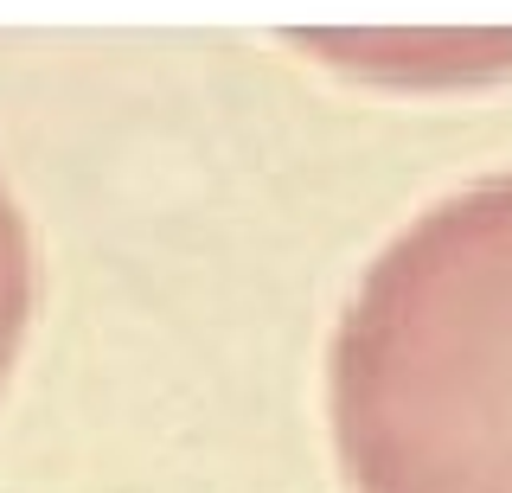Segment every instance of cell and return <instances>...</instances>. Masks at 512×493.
Instances as JSON below:
<instances>
[{
    "instance_id": "1",
    "label": "cell",
    "mask_w": 512,
    "mask_h": 493,
    "mask_svg": "<svg viewBox=\"0 0 512 493\" xmlns=\"http://www.w3.org/2000/svg\"><path fill=\"white\" fill-rule=\"evenodd\" d=\"M346 493H512V173L429 199L327 340Z\"/></svg>"
}]
</instances>
